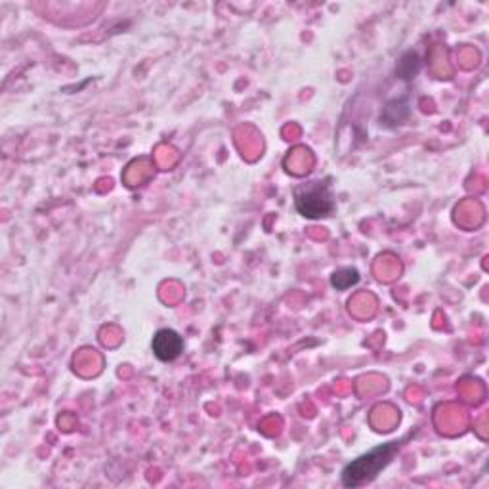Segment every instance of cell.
<instances>
[{"mask_svg": "<svg viewBox=\"0 0 489 489\" xmlns=\"http://www.w3.org/2000/svg\"><path fill=\"white\" fill-rule=\"evenodd\" d=\"M397 449H400V442H389L382 447L373 449L367 455L357 457L342 470V484L346 487H359L371 482L386 465H389Z\"/></svg>", "mask_w": 489, "mask_h": 489, "instance_id": "6da1fadb", "label": "cell"}, {"mask_svg": "<svg viewBox=\"0 0 489 489\" xmlns=\"http://www.w3.org/2000/svg\"><path fill=\"white\" fill-rule=\"evenodd\" d=\"M294 204H297V211L302 216L312 218V220L329 216L334 211L331 184L312 182L308 188L297 189V193H294Z\"/></svg>", "mask_w": 489, "mask_h": 489, "instance_id": "7a4b0ae2", "label": "cell"}, {"mask_svg": "<svg viewBox=\"0 0 489 489\" xmlns=\"http://www.w3.org/2000/svg\"><path fill=\"white\" fill-rule=\"evenodd\" d=\"M153 354H156L161 362H174V359L182 354L184 341L180 334L172 329H161L157 331L151 342Z\"/></svg>", "mask_w": 489, "mask_h": 489, "instance_id": "3957f363", "label": "cell"}, {"mask_svg": "<svg viewBox=\"0 0 489 489\" xmlns=\"http://www.w3.org/2000/svg\"><path fill=\"white\" fill-rule=\"evenodd\" d=\"M357 281H359V272L354 268H342V269H339V272H334L331 277L333 287H337L339 291L350 289L352 285H356Z\"/></svg>", "mask_w": 489, "mask_h": 489, "instance_id": "277c9868", "label": "cell"}]
</instances>
